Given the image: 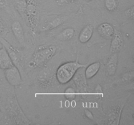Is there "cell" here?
I'll list each match as a JSON object with an SVG mask.
<instances>
[{
    "mask_svg": "<svg viewBox=\"0 0 134 125\" xmlns=\"http://www.w3.org/2000/svg\"><path fill=\"white\" fill-rule=\"evenodd\" d=\"M86 65L79 63L78 59L75 61L67 62L60 65L57 69L56 76L60 84H66L73 79L76 72L82 67H86Z\"/></svg>",
    "mask_w": 134,
    "mask_h": 125,
    "instance_id": "cell-1",
    "label": "cell"
},
{
    "mask_svg": "<svg viewBox=\"0 0 134 125\" xmlns=\"http://www.w3.org/2000/svg\"><path fill=\"white\" fill-rule=\"evenodd\" d=\"M57 48L54 45L44 44L38 46L32 55L31 65L41 66L45 65L55 55Z\"/></svg>",
    "mask_w": 134,
    "mask_h": 125,
    "instance_id": "cell-2",
    "label": "cell"
},
{
    "mask_svg": "<svg viewBox=\"0 0 134 125\" xmlns=\"http://www.w3.org/2000/svg\"><path fill=\"white\" fill-rule=\"evenodd\" d=\"M0 42L3 46L5 47L13 65L18 69L23 68V55L21 52L1 36H0Z\"/></svg>",
    "mask_w": 134,
    "mask_h": 125,
    "instance_id": "cell-3",
    "label": "cell"
},
{
    "mask_svg": "<svg viewBox=\"0 0 134 125\" xmlns=\"http://www.w3.org/2000/svg\"><path fill=\"white\" fill-rule=\"evenodd\" d=\"M5 76L9 84L14 87H18L22 83L19 69L14 65L5 69Z\"/></svg>",
    "mask_w": 134,
    "mask_h": 125,
    "instance_id": "cell-4",
    "label": "cell"
},
{
    "mask_svg": "<svg viewBox=\"0 0 134 125\" xmlns=\"http://www.w3.org/2000/svg\"><path fill=\"white\" fill-rule=\"evenodd\" d=\"M25 12L29 17L31 32L34 33L37 23V11L34 0H26Z\"/></svg>",
    "mask_w": 134,
    "mask_h": 125,
    "instance_id": "cell-5",
    "label": "cell"
},
{
    "mask_svg": "<svg viewBox=\"0 0 134 125\" xmlns=\"http://www.w3.org/2000/svg\"><path fill=\"white\" fill-rule=\"evenodd\" d=\"M85 68H80L73 76V79L80 92H87L88 87L87 79L85 75Z\"/></svg>",
    "mask_w": 134,
    "mask_h": 125,
    "instance_id": "cell-6",
    "label": "cell"
},
{
    "mask_svg": "<svg viewBox=\"0 0 134 125\" xmlns=\"http://www.w3.org/2000/svg\"><path fill=\"white\" fill-rule=\"evenodd\" d=\"M111 39L110 52L111 53H119L124 46V39H123L122 35L120 31L115 30V33Z\"/></svg>",
    "mask_w": 134,
    "mask_h": 125,
    "instance_id": "cell-7",
    "label": "cell"
},
{
    "mask_svg": "<svg viewBox=\"0 0 134 125\" xmlns=\"http://www.w3.org/2000/svg\"><path fill=\"white\" fill-rule=\"evenodd\" d=\"M115 28L109 23H101L97 28V31L101 36L106 39H111L115 33Z\"/></svg>",
    "mask_w": 134,
    "mask_h": 125,
    "instance_id": "cell-8",
    "label": "cell"
},
{
    "mask_svg": "<svg viewBox=\"0 0 134 125\" xmlns=\"http://www.w3.org/2000/svg\"><path fill=\"white\" fill-rule=\"evenodd\" d=\"M118 59H119V54L118 53H113L109 56L107 63V75L109 76H113L115 74L116 68L118 65Z\"/></svg>",
    "mask_w": 134,
    "mask_h": 125,
    "instance_id": "cell-9",
    "label": "cell"
},
{
    "mask_svg": "<svg viewBox=\"0 0 134 125\" xmlns=\"http://www.w3.org/2000/svg\"><path fill=\"white\" fill-rule=\"evenodd\" d=\"M94 32V27L92 25L88 24L85 26L80 32L79 35V40L82 44L88 42L92 38Z\"/></svg>",
    "mask_w": 134,
    "mask_h": 125,
    "instance_id": "cell-10",
    "label": "cell"
},
{
    "mask_svg": "<svg viewBox=\"0 0 134 125\" xmlns=\"http://www.w3.org/2000/svg\"><path fill=\"white\" fill-rule=\"evenodd\" d=\"M13 65L7 52L5 49V47L2 46L0 48V68L1 69L8 68L12 66Z\"/></svg>",
    "mask_w": 134,
    "mask_h": 125,
    "instance_id": "cell-11",
    "label": "cell"
},
{
    "mask_svg": "<svg viewBox=\"0 0 134 125\" xmlns=\"http://www.w3.org/2000/svg\"><path fill=\"white\" fill-rule=\"evenodd\" d=\"M11 29L13 35H14L17 40L23 44L24 42V30L20 22H19L18 21L13 22L12 23Z\"/></svg>",
    "mask_w": 134,
    "mask_h": 125,
    "instance_id": "cell-12",
    "label": "cell"
},
{
    "mask_svg": "<svg viewBox=\"0 0 134 125\" xmlns=\"http://www.w3.org/2000/svg\"><path fill=\"white\" fill-rule=\"evenodd\" d=\"M65 22L63 18H60V17H56V18H52L50 21H48L45 23V24L43 25L41 27V31H50V30L54 29L56 28V27H59L63 24V23Z\"/></svg>",
    "mask_w": 134,
    "mask_h": 125,
    "instance_id": "cell-13",
    "label": "cell"
},
{
    "mask_svg": "<svg viewBox=\"0 0 134 125\" xmlns=\"http://www.w3.org/2000/svg\"><path fill=\"white\" fill-rule=\"evenodd\" d=\"M100 67V62H94L86 66V68L85 69V75L86 79H90L94 78L98 74Z\"/></svg>",
    "mask_w": 134,
    "mask_h": 125,
    "instance_id": "cell-14",
    "label": "cell"
},
{
    "mask_svg": "<svg viewBox=\"0 0 134 125\" xmlns=\"http://www.w3.org/2000/svg\"><path fill=\"white\" fill-rule=\"evenodd\" d=\"M121 109L119 108H114L109 111L107 115V124H117L119 123Z\"/></svg>",
    "mask_w": 134,
    "mask_h": 125,
    "instance_id": "cell-15",
    "label": "cell"
},
{
    "mask_svg": "<svg viewBox=\"0 0 134 125\" xmlns=\"http://www.w3.org/2000/svg\"><path fill=\"white\" fill-rule=\"evenodd\" d=\"M75 34V30L73 27H67L64 29L61 33V36L65 40H70Z\"/></svg>",
    "mask_w": 134,
    "mask_h": 125,
    "instance_id": "cell-16",
    "label": "cell"
},
{
    "mask_svg": "<svg viewBox=\"0 0 134 125\" xmlns=\"http://www.w3.org/2000/svg\"><path fill=\"white\" fill-rule=\"evenodd\" d=\"M105 7L108 11L113 12L118 7L117 0H105Z\"/></svg>",
    "mask_w": 134,
    "mask_h": 125,
    "instance_id": "cell-17",
    "label": "cell"
},
{
    "mask_svg": "<svg viewBox=\"0 0 134 125\" xmlns=\"http://www.w3.org/2000/svg\"><path fill=\"white\" fill-rule=\"evenodd\" d=\"M64 96L68 100H74L76 96V91L73 87H68L64 91Z\"/></svg>",
    "mask_w": 134,
    "mask_h": 125,
    "instance_id": "cell-18",
    "label": "cell"
},
{
    "mask_svg": "<svg viewBox=\"0 0 134 125\" xmlns=\"http://www.w3.org/2000/svg\"><path fill=\"white\" fill-rule=\"evenodd\" d=\"M134 78V73L133 70H131V71L127 72L124 73L122 75V79L123 80V82H132Z\"/></svg>",
    "mask_w": 134,
    "mask_h": 125,
    "instance_id": "cell-19",
    "label": "cell"
},
{
    "mask_svg": "<svg viewBox=\"0 0 134 125\" xmlns=\"http://www.w3.org/2000/svg\"><path fill=\"white\" fill-rule=\"evenodd\" d=\"M124 14L126 17H128L129 19L133 20L134 18V7L133 5H132L131 7L128 8L124 11Z\"/></svg>",
    "mask_w": 134,
    "mask_h": 125,
    "instance_id": "cell-20",
    "label": "cell"
},
{
    "mask_svg": "<svg viewBox=\"0 0 134 125\" xmlns=\"http://www.w3.org/2000/svg\"><path fill=\"white\" fill-rule=\"evenodd\" d=\"M94 93H95L96 95H98L99 97H102L103 96V92L100 85H98L96 86V87L95 89V91H94Z\"/></svg>",
    "mask_w": 134,
    "mask_h": 125,
    "instance_id": "cell-21",
    "label": "cell"
},
{
    "mask_svg": "<svg viewBox=\"0 0 134 125\" xmlns=\"http://www.w3.org/2000/svg\"><path fill=\"white\" fill-rule=\"evenodd\" d=\"M85 115L87 118H88L90 121H92L94 119V115L88 109H85Z\"/></svg>",
    "mask_w": 134,
    "mask_h": 125,
    "instance_id": "cell-22",
    "label": "cell"
},
{
    "mask_svg": "<svg viewBox=\"0 0 134 125\" xmlns=\"http://www.w3.org/2000/svg\"><path fill=\"white\" fill-rule=\"evenodd\" d=\"M8 7L7 0H0V8L1 9H6Z\"/></svg>",
    "mask_w": 134,
    "mask_h": 125,
    "instance_id": "cell-23",
    "label": "cell"
},
{
    "mask_svg": "<svg viewBox=\"0 0 134 125\" xmlns=\"http://www.w3.org/2000/svg\"><path fill=\"white\" fill-rule=\"evenodd\" d=\"M5 25H4V23L3 22L2 20L0 18V33H1L3 32L4 31H5Z\"/></svg>",
    "mask_w": 134,
    "mask_h": 125,
    "instance_id": "cell-24",
    "label": "cell"
},
{
    "mask_svg": "<svg viewBox=\"0 0 134 125\" xmlns=\"http://www.w3.org/2000/svg\"><path fill=\"white\" fill-rule=\"evenodd\" d=\"M60 3H71L74 2L76 0H57Z\"/></svg>",
    "mask_w": 134,
    "mask_h": 125,
    "instance_id": "cell-25",
    "label": "cell"
},
{
    "mask_svg": "<svg viewBox=\"0 0 134 125\" xmlns=\"http://www.w3.org/2000/svg\"><path fill=\"white\" fill-rule=\"evenodd\" d=\"M85 1H92V0H85Z\"/></svg>",
    "mask_w": 134,
    "mask_h": 125,
    "instance_id": "cell-26",
    "label": "cell"
},
{
    "mask_svg": "<svg viewBox=\"0 0 134 125\" xmlns=\"http://www.w3.org/2000/svg\"><path fill=\"white\" fill-rule=\"evenodd\" d=\"M21 1H26V0H21Z\"/></svg>",
    "mask_w": 134,
    "mask_h": 125,
    "instance_id": "cell-27",
    "label": "cell"
}]
</instances>
